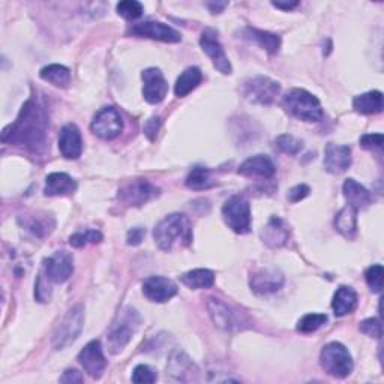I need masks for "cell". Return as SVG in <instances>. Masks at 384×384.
Returning <instances> with one entry per match:
<instances>
[{
  "instance_id": "1",
  "label": "cell",
  "mask_w": 384,
  "mask_h": 384,
  "mask_svg": "<svg viewBox=\"0 0 384 384\" xmlns=\"http://www.w3.org/2000/svg\"><path fill=\"white\" fill-rule=\"evenodd\" d=\"M48 113L43 102L32 96L24 102L16 122L2 132V142L21 146L33 155H43L47 149Z\"/></svg>"
},
{
  "instance_id": "2",
  "label": "cell",
  "mask_w": 384,
  "mask_h": 384,
  "mask_svg": "<svg viewBox=\"0 0 384 384\" xmlns=\"http://www.w3.org/2000/svg\"><path fill=\"white\" fill-rule=\"evenodd\" d=\"M153 237L159 249L170 252L176 247H189L192 243V224L183 213L165 216L153 230Z\"/></svg>"
},
{
  "instance_id": "3",
  "label": "cell",
  "mask_w": 384,
  "mask_h": 384,
  "mask_svg": "<svg viewBox=\"0 0 384 384\" xmlns=\"http://www.w3.org/2000/svg\"><path fill=\"white\" fill-rule=\"evenodd\" d=\"M283 106L290 116L302 122H320L324 113L317 96L305 89H291L283 99Z\"/></svg>"
},
{
  "instance_id": "4",
  "label": "cell",
  "mask_w": 384,
  "mask_h": 384,
  "mask_svg": "<svg viewBox=\"0 0 384 384\" xmlns=\"http://www.w3.org/2000/svg\"><path fill=\"white\" fill-rule=\"evenodd\" d=\"M140 322H142V318H140L137 310L131 308V306H125L123 310H120L118 317L114 318L113 324L110 326L107 337L108 350L111 354H119L123 351V349L132 339Z\"/></svg>"
},
{
  "instance_id": "5",
  "label": "cell",
  "mask_w": 384,
  "mask_h": 384,
  "mask_svg": "<svg viewBox=\"0 0 384 384\" xmlns=\"http://www.w3.org/2000/svg\"><path fill=\"white\" fill-rule=\"evenodd\" d=\"M208 311L215 326L221 330L233 334V332H242L252 327V322L245 312L221 299L210 298L208 302Z\"/></svg>"
},
{
  "instance_id": "6",
  "label": "cell",
  "mask_w": 384,
  "mask_h": 384,
  "mask_svg": "<svg viewBox=\"0 0 384 384\" xmlns=\"http://www.w3.org/2000/svg\"><path fill=\"white\" fill-rule=\"evenodd\" d=\"M320 363L326 373L335 378H345L353 373V357L350 351L339 342L324 345L320 353Z\"/></svg>"
},
{
  "instance_id": "7",
  "label": "cell",
  "mask_w": 384,
  "mask_h": 384,
  "mask_svg": "<svg viewBox=\"0 0 384 384\" xmlns=\"http://www.w3.org/2000/svg\"><path fill=\"white\" fill-rule=\"evenodd\" d=\"M84 327V308L81 305H75L62 318V322L55 330L53 347L56 350H63L74 344L81 335Z\"/></svg>"
},
{
  "instance_id": "8",
  "label": "cell",
  "mask_w": 384,
  "mask_h": 384,
  "mask_svg": "<svg viewBox=\"0 0 384 384\" xmlns=\"http://www.w3.org/2000/svg\"><path fill=\"white\" fill-rule=\"evenodd\" d=\"M222 218L235 233L247 235L251 232V206L245 197H230L222 206Z\"/></svg>"
},
{
  "instance_id": "9",
  "label": "cell",
  "mask_w": 384,
  "mask_h": 384,
  "mask_svg": "<svg viewBox=\"0 0 384 384\" xmlns=\"http://www.w3.org/2000/svg\"><path fill=\"white\" fill-rule=\"evenodd\" d=\"M281 92V84L269 77L257 75L245 81L243 86V96L252 104L271 106Z\"/></svg>"
},
{
  "instance_id": "10",
  "label": "cell",
  "mask_w": 384,
  "mask_h": 384,
  "mask_svg": "<svg viewBox=\"0 0 384 384\" xmlns=\"http://www.w3.org/2000/svg\"><path fill=\"white\" fill-rule=\"evenodd\" d=\"M158 196L159 189L155 185H152L147 181H143V179H137V181L126 183L119 189L118 198L123 204H126V206L138 208L152 201L153 198H157Z\"/></svg>"
},
{
  "instance_id": "11",
  "label": "cell",
  "mask_w": 384,
  "mask_h": 384,
  "mask_svg": "<svg viewBox=\"0 0 384 384\" xmlns=\"http://www.w3.org/2000/svg\"><path fill=\"white\" fill-rule=\"evenodd\" d=\"M92 132L102 140H114L123 130L120 113L113 107L101 108L91 123Z\"/></svg>"
},
{
  "instance_id": "12",
  "label": "cell",
  "mask_w": 384,
  "mask_h": 384,
  "mask_svg": "<svg viewBox=\"0 0 384 384\" xmlns=\"http://www.w3.org/2000/svg\"><path fill=\"white\" fill-rule=\"evenodd\" d=\"M200 45H201L204 53L210 57L213 67L218 71H220L221 74H225V75L233 72L232 63H230L225 51H224V47L220 43V38H218V32L213 28H206L201 32Z\"/></svg>"
},
{
  "instance_id": "13",
  "label": "cell",
  "mask_w": 384,
  "mask_h": 384,
  "mask_svg": "<svg viewBox=\"0 0 384 384\" xmlns=\"http://www.w3.org/2000/svg\"><path fill=\"white\" fill-rule=\"evenodd\" d=\"M130 33L132 36L138 38H149V40L162 41V43H181L182 36L171 26L161 23V21H145L137 23L130 29Z\"/></svg>"
},
{
  "instance_id": "14",
  "label": "cell",
  "mask_w": 384,
  "mask_h": 384,
  "mask_svg": "<svg viewBox=\"0 0 384 384\" xmlns=\"http://www.w3.org/2000/svg\"><path fill=\"white\" fill-rule=\"evenodd\" d=\"M44 271L51 283H65L74 272V257L68 251H56L51 257L44 260Z\"/></svg>"
},
{
  "instance_id": "15",
  "label": "cell",
  "mask_w": 384,
  "mask_h": 384,
  "mask_svg": "<svg viewBox=\"0 0 384 384\" xmlns=\"http://www.w3.org/2000/svg\"><path fill=\"white\" fill-rule=\"evenodd\" d=\"M143 96L149 104H159L169 94V83L158 68H147L142 72Z\"/></svg>"
},
{
  "instance_id": "16",
  "label": "cell",
  "mask_w": 384,
  "mask_h": 384,
  "mask_svg": "<svg viewBox=\"0 0 384 384\" xmlns=\"http://www.w3.org/2000/svg\"><path fill=\"white\" fill-rule=\"evenodd\" d=\"M79 362L84 368L86 373L92 378H101L107 368V361L102 353L101 342L94 339L89 342L86 347L79 353Z\"/></svg>"
},
{
  "instance_id": "17",
  "label": "cell",
  "mask_w": 384,
  "mask_h": 384,
  "mask_svg": "<svg viewBox=\"0 0 384 384\" xmlns=\"http://www.w3.org/2000/svg\"><path fill=\"white\" fill-rule=\"evenodd\" d=\"M249 286L257 294H272L284 286V275L276 267H263L251 275Z\"/></svg>"
},
{
  "instance_id": "18",
  "label": "cell",
  "mask_w": 384,
  "mask_h": 384,
  "mask_svg": "<svg viewBox=\"0 0 384 384\" xmlns=\"http://www.w3.org/2000/svg\"><path fill=\"white\" fill-rule=\"evenodd\" d=\"M143 294L152 302L164 303L176 296L177 286L169 278L149 276L143 283Z\"/></svg>"
},
{
  "instance_id": "19",
  "label": "cell",
  "mask_w": 384,
  "mask_h": 384,
  "mask_svg": "<svg viewBox=\"0 0 384 384\" xmlns=\"http://www.w3.org/2000/svg\"><path fill=\"white\" fill-rule=\"evenodd\" d=\"M351 165V149L344 145L329 143L324 150V169L330 174H342Z\"/></svg>"
},
{
  "instance_id": "20",
  "label": "cell",
  "mask_w": 384,
  "mask_h": 384,
  "mask_svg": "<svg viewBox=\"0 0 384 384\" xmlns=\"http://www.w3.org/2000/svg\"><path fill=\"white\" fill-rule=\"evenodd\" d=\"M59 150L67 159H79L81 157L83 140L80 130L74 123H68L60 130Z\"/></svg>"
},
{
  "instance_id": "21",
  "label": "cell",
  "mask_w": 384,
  "mask_h": 384,
  "mask_svg": "<svg viewBox=\"0 0 384 384\" xmlns=\"http://www.w3.org/2000/svg\"><path fill=\"white\" fill-rule=\"evenodd\" d=\"M288 225L283 218L279 216H271V220L267 221V224L261 230V239L266 245L271 248L284 247L288 240Z\"/></svg>"
},
{
  "instance_id": "22",
  "label": "cell",
  "mask_w": 384,
  "mask_h": 384,
  "mask_svg": "<svg viewBox=\"0 0 384 384\" xmlns=\"http://www.w3.org/2000/svg\"><path fill=\"white\" fill-rule=\"evenodd\" d=\"M167 373L170 374V377L173 380L189 381V380H194V377L192 375L197 374L198 369L194 365V362H192L183 351L176 350L169 361Z\"/></svg>"
},
{
  "instance_id": "23",
  "label": "cell",
  "mask_w": 384,
  "mask_h": 384,
  "mask_svg": "<svg viewBox=\"0 0 384 384\" xmlns=\"http://www.w3.org/2000/svg\"><path fill=\"white\" fill-rule=\"evenodd\" d=\"M239 174L252 177V176H259L264 179H272L276 173V167L273 161L266 157V155H255L248 158L245 162H243L239 167Z\"/></svg>"
},
{
  "instance_id": "24",
  "label": "cell",
  "mask_w": 384,
  "mask_h": 384,
  "mask_svg": "<svg viewBox=\"0 0 384 384\" xmlns=\"http://www.w3.org/2000/svg\"><path fill=\"white\" fill-rule=\"evenodd\" d=\"M77 189V182L67 173H51L45 179L44 194L48 197L69 196Z\"/></svg>"
},
{
  "instance_id": "25",
  "label": "cell",
  "mask_w": 384,
  "mask_h": 384,
  "mask_svg": "<svg viewBox=\"0 0 384 384\" xmlns=\"http://www.w3.org/2000/svg\"><path fill=\"white\" fill-rule=\"evenodd\" d=\"M342 192H344V197L347 198L350 206H353L357 210L368 208L371 201H373V196H371V192L363 185L356 182L354 179H347V181L344 182Z\"/></svg>"
},
{
  "instance_id": "26",
  "label": "cell",
  "mask_w": 384,
  "mask_h": 384,
  "mask_svg": "<svg viewBox=\"0 0 384 384\" xmlns=\"http://www.w3.org/2000/svg\"><path fill=\"white\" fill-rule=\"evenodd\" d=\"M18 221L26 230H29L30 233H33L38 237H44V236L50 235L55 228V220L47 213H44V215L35 213V215L20 216Z\"/></svg>"
},
{
  "instance_id": "27",
  "label": "cell",
  "mask_w": 384,
  "mask_h": 384,
  "mask_svg": "<svg viewBox=\"0 0 384 384\" xmlns=\"http://www.w3.org/2000/svg\"><path fill=\"white\" fill-rule=\"evenodd\" d=\"M357 300H359L357 293L351 287L341 286L335 293L334 300H332V308H334L337 317H344L356 310Z\"/></svg>"
},
{
  "instance_id": "28",
  "label": "cell",
  "mask_w": 384,
  "mask_h": 384,
  "mask_svg": "<svg viewBox=\"0 0 384 384\" xmlns=\"http://www.w3.org/2000/svg\"><path fill=\"white\" fill-rule=\"evenodd\" d=\"M243 36H245L247 40L259 44L269 55H276L281 48V38L276 33H271L255 28H247L243 30Z\"/></svg>"
},
{
  "instance_id": "29",
  "label": "cell",
  "mask_w": 384,
  "mask_h": 384,
  "mask_svg": "<svg viewBox=\"0 0 384 384\" xmlns=\"http://www.w3.org/2000/svg\"><path fill=\"white\" fill-rule=\"evenodd\" d=\"M335 228L345 239H353L357 233V209L347 204L335 216Z\"/></svg>"
},
{
  "instance_id": "30",
  "label": "cell",
  "mask_w": 384,
  "mask_h": 384,
  "mask_svg": "<svg viewBox=\"0 0 384 384\" xmlns=\"http://www.w3.org/2000/svg\"><path fill=\"white\" fill-rule=\"evenodd\" d=\"M201 80H203V74L197 67L186 68L181 75H179V79L176 81V86H174L176 96L183 98L189 95L194 89L198 87Z\"/></svg>"
},
{
  "instance_id": "31",
  "label": "cell",
  "mask_w": 384,
  "mask_h": 384,
  "mask_svg": "<svg viewBox=\"0 0 384 384\" xmlns=\"http://www.w3.org/2000/svg\"><path fill=\"white\" fill-rule=\"evenodd\" d=\"M181 283L192 290H206L215 284V273L209 269H194L181 276Z\"/></svg>"
},
{
  "instance_id": "32",
  "label": "cell",
  "mask_w": 384,
  "mask_h": 384,
  "mask_svg": "<svg viewBox=\"0 0 384 384\" xmlns=\"http://www.w3.org/2000/svg\"><path fill=\"white\" fill-rule=\"evenodd\" d=\"M353 108L361 114H378L383 111V94L371 91L353 99Z\"/></svg>"
},
{
  "instance_id": "33",
  "label": "cell",
  "mask_w": 384,
  "mask_h": 384,
  "mask_svg": "<svg viewBox=\"0 0 384 384\" xmlns=\"http://www.w3.org/2000/svg\"><path fill=\"white\" fill-rule=\"evenodd\" d=\"M40 75L44 81H48L56 87H67L71 81V71L67 67L57 65V63L43 68Z\"/></svg>"
},
{
  "instance_id": "34",
  "label": "cell",
  "mask_w": 384,
  "mask_h": 384,
  "mask_svg": "<svg viewBox=\"0 0 384 384\" xmlns=\"http://www.w3.org/2000/svg\"><path fill=\"white\" fill-rule=\"evenodd\" d=\"M215 185L210 177V171L204 167H196L186 177V186L194 191L209 189Z\"/></svg>"
},
{
  "instance_id": "35",
  "label": "cell",
  "mask_w": 384,
  "mask_h": 384,
  "mask_svg": "<svg viewBox=\"0 0 384 384\" xmlns=\"http://www.w3.org/2000/svg\"><path fill=\"white\" fill-rule=\"evenodd\" d=\"M102 240V235L96 230H81V232H77L69 237L71 247L74 248H84L87 245H95Z\"/></svg>"
},
{
  "instance_id": "36",
  "label": "cell",
  "mask_w": 384,
  "mask_h": 384,
  "mask_svg": "<svg viewBox=\"0 0 384 384\" xmlns=\"http://www.w3.org/2000/svg\"><path fill=\"white\" fill-rule=\"evenodd\" d=\"M326 322H327L326 314H306L299 320L298 330L300 334H312V332L318 330Z\"/></svg>"
},
{
  "instance_id": "37",
  "label": "cell",
  "mask_w": 384,
  "mask_h": 384,
  "mask_svg": "<svg viewBox=\"0 0 384 384\" xmlns=\"http://www.w3.org/2000/svg\"><path fill=\"white\" fill-rule=\"evenodd\" d=\"M275 145L281 152H284V153H287V155H293V157L298 155V153H300V150L303 149V145H302L300 140H298L296 137H293L290 134L279 135L276 138Z\"/></svg>"
},
{
  "instance_id": "38",
  "label": "cell",
  "mask_w": 384,
  "mask_h": 384,
  "mask_svg": "<svg viewBox=\"0 0 384 384\" xmlns=\"http://www.w3.org/2000/svg\"><path fill=\"white\" fill-rule=\"evenodd\" d=\"M118 14L126 20H137L143 14V5L137 0H123L116 6Z\"/></svg>"
},
{
  "instance_id": "39",
  "label": "cell",
  "mask_w": 384,
  "mask_h": 384,
  "mask_svg": "<svg viewBox=\"0 0 384 384\" xmlns=\"http://www.w3.org/2000/svg\"><path fill=\"white\" fill-rule=\"evenodd\" d=\"M383 266L381 264H374L366 269L365 272V279L366 283L373 293H381L383 290Z\"/></svg>"
},
{
  "instance_id": "40",
  "label": "cell",
  "mask_w": 384,
  "mask_h": 384,
  "mask_svg": "<svg viewBox=\"0 0 384 384\" xmlns=\"http://www.w3.org/2000/svg\"><path fill=\"white\" fill-rule=\"evenodd\" d=\"M158 380V375L155 371H153L147 365H137L132 371V381L138 384H150Z\"/></svg>"
},
{
  "instance_id": "41",
  "label": "cell",
  "mask_w": 384,
  "mask_h": 384,
  "mask_svg": "<svg viewBox=\"0 0 384 384\" xmlns=\"http://www.w3.org/2000/svg\"><path fill=\"white\" fill-rule=\"evenodd\" d=\"M361 332L371 338L380 339L383 337V326L378 318H366L361 323Z\"/></svg>"
},
{
  "instance_id": "42",
  "label": "cell",
  "mask_w": 384,
  "mask_h": 384,
  "mask_svg": "<svg viewBox=\"0 0 384 384\" xmlns=\"http://www.w3.org/2000/svg\"><path fill=\"white\" fill-rule=\"evenodd\" d=\"M35 298L38 302H41V303H47L51 299V288L43 275L38 276V281L35 284Z\"/></svg>"
},
{
  "instance_id": "43",
  "label": "cell",
  "mask_w": 384,
  "mask_h": 384,
  "mask_svg": "<svg viewBox=\"0 0 384 384\" xmlns=\"http://www.w3.org/2000/svg\"><path fill=\"white\" fill-rule=\"evenodd\" d=\"M383 140V134H365L361 138V145L365 149H381Z\"/></svg>"
},
{
  "instance_id": "44",
  "label": "cell",
  "mask_w": 384,
  "mask_h": 384,
  "mask_svg": "<svg viewBox=\"0 0 384 384\" xmlns=\"http://www.w3.org/2000/svg\"><path fill=\"white\" fill-rule=\"evenodd\" d=\"M310 196V186L305 185V183H300V185H296L293 186L288 192V200L291 203H299L300 200H303L305 197Z\"/></svg>"
},
{
  "instance_id": "45",
  "label": "cell",
  "mask_w": 384,
  "mask_h": 384,
  "mask_svg": "<svg viewBox=\"0 0 384 384\" xmlns=\"http://www.w3.org/2000/svg\"><path fill=\"white\" fill-rule=\"evenodd\" d=\"M145 236H146V228H143V227H135V228L130 230V232H128V236H126L128 245H132V247L140 245L142 240L145 239Z\"/></svg>"
},
{
  "instance_id": "46",
  "label": "cell",
  "mask_w": 384,
  "mask_h": 384,
  "mask_svg": "<svg viewBox=\"0 0 384 384\" xmlns=\"http://www.w3.org/2000/svg\"><path fill=\"white\" fill-rule=\"evenodd\" d=\"M159 128H161V119L157 118V116H153L145 125V134L149 137V140H152V142H153V140H155L157 135H158Z\"/></svg>"
},
{
  "instance_id": "47",
  "label": "cell",
  "mask_w": 384,
  "mask_h": 384,
  "mask_svg": "<svg viewBox=\"0 0 384 384\" xmlns=\"http://www.w3.org/2000/svg\"><path fill=\"white\" fill-rule=\"evenodd\" d=\"M60 383H72V384L83 383V375L80 371H77V369H67L60 377Z\"/></svg>"
},
{
  "instance_id": "48",
  "label": "cell",
  "mask_w": 384,
  "mask_h": 384,
  "mask_svg": "<svg viewBox=\"0 0 384 384\" xmlns=\"http://www.w3.org/2000/svg\"><path fill=\"white\" fill-rule=\"evenodd\" d=\"M272 5L275 8H279V9H284V11H290V9H294L299 2H272Z\"/></svg>"
},
{
  "instance_id": "49",
  "label": "cell",
  "mask_w": 384,
  "mask_h": 384,
  "mask_svg": "<svg viewBox=\"0 0 384 384\" xmlns=\"http://www.w3.org/2000/svg\"><path fill=\"white\" fill-rule=\"evenodd\" d=\"M225 6H227V2H221V4H208V8L210 9L212 14H220V12L224 11Z\"/></svg>"
}]
</instances>
